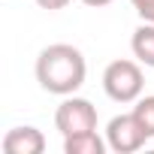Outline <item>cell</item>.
<instances>
[{
    "instance_id": "6da1fadb",
    "label": "cell",
    "mask_w": 154,
    "mask_h": 154,
    "mask_svg": "<svg viewBox=\"0 0 154 154\" xmlns=\"http://www.w3.org/2000/svg\"><path fill=\"white\" fill-rule=\"evenodd\" d=\"M33 72H36V82L42 91L57 94V97H69L85 85L88 63H85V54L75 45L54 42V45H45L39 51Z\"/></svg>"
},
{
    "instance_id": "7a4b0ae2",
    "label": "cell",
    "mask_w": 154,
    "mask_h": 154,
    "mask_svg": "<svg viewBox=\"0 0 154 154\" xmlns=\"http://www.w3.org/2000/svg\"><path fill=\"white\" fill-rule=\"evenodd\" d=\"M142 88H145V72H142L139 60L118 57L103 69V91H106L109 100H115L121 106L136 103L142 97Z\"/></svg>"
},
{
    "instance_id": "3957f363",
    "label": "cell",
    "mask_w": 154,
    "mask_h": 154,
    "mask_svg": "<svg viewBox=\"0 0 154 154\" xmlns=\"http://www.w3.org/2000/svg\"><path fill=\"white\" fill-rule=\"evenodd\" d=\"M54 127L60 130V136H75V133H88L97 130V109L91 100L85 97H63V103L54 112Z\"/></svg>"
},
{
    "instance_id": "277c9868",
    "label": "cell",
    "mask_w": 154,
    "mask_h": 154,
    "mask_svg": "<svg viewBox=\"0 0 154 154\" xmlns=\"http://www.w3.org/2000/svg\"><path fill=\"white\" fill-rule=\"evenodd\" d=\"M106 142H109V151H115V154H133L148 142V133L142 130V124L136 121L133 112L115 115L106 124Z\"/></svg>"
},
{
    "instance_id": "5b68a950",
    "label": "cell",
    "mask_w": 154,
    "mask_h": 154,
    "mask_svg": "<svg viewBox=\"0 0 154 154\" xmlns=\"http://www.w3.org/2000/svg\"><path fill=\"white\" fill-rule=\"evenodd\" d=\"M0 145H3L6 154H42L45 151V136H42V130L24 124V127L6 130V136H3Z\"/></svg>"
},
{
    "instance_id": "8992f818",
    "label": "cell",
    "mask_w": 154,
    "mask_h": 154,
    "mask_svg": "<svg viewBox=\"0 0 154 154\" xmlns=\"http://www.w3.org/2000/svg\"><path fill=\"white\" fill-rule=\"evenodd\" d=\"M130 48H133V57H136L142 66H154V24H151V21H142V24L133 30Z\"/></svg>"
},
{
    "instance_id": "52a82bcc",
    "label": "cell",
    "mask_w": 154,
    "mask_h": 154,
    "mask_svg": "<svg viewBox=\"0 0 154 154\" xmlns=\"http://www.w3.org/2000/svg\"><path fill=\"white\" fill-rule=\"evenodd\" d=\"M106 148H109V142L100 139L97 130L75 133V136H63V154H103Z\"/></svg>"
},
{
    "instance_id": "ba28073f",
    "label": "cell",
    "mask_w": 154,
    "mask_h": 154,
    "mask_svg": "<svg viewBox=\"0 0 154 154\" xmlns=\"http://www.w3.org/2000/svg\"><path fill=\"white\" fill-rule=\"evenodd\" d=\"M133 115H136V121L142 124V130L148 133V139H154V94L139 97L136 106H133Z\"/></svg>"
},
{
    "instance_id": "9c48e42d",
    "label": "cell",
    "mask_w": 154,
    "mask_h": 154,
    "mask_svg": "<svg viewBox=\"0 0 154 154\" xmlns=\"http://www.w3.org/2000/svg\"><path fill=\"white\" fill-rule=\"evenodd\" d=\"M130 6L136 9V15L142 21H151L154 24V0H130Z\"/></svg>"
},
{
    "instance_id": "30bf717a",
    "label": "cell",
    "mask_w": 154,
    "mask_h": 154,
    "mask_svg": "<svg viewBox=\"0 0 154 154\" xmlns=\"http://www.w3.org/2000/svg\"><path fill=\"white\" fill-rule=\"evenodd\" d=\"M36 6H42L48 12H57V9H66L69 6V0H36Z\"/></svg>"
},
{
    "instance_id": "8fae6325",
    "label": "cell",
    "mask_w": 154,
    "mask_h": 154,
    "mask_svg": "<svg viewBox=\"0 0 154 154\" xmlns=\"http://www.w3.org/2000/svg\"><path fill=\"white\" fill-rule=\"evenodd\" d=\"M85 6H91V9H100V6H109L112 0H82Z\"/></svg>"
}]
</instances>
